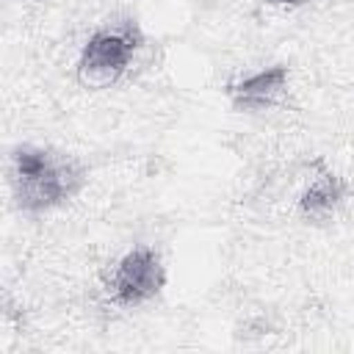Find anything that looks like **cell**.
Here are the masks:
<instances>
[{
	"mask_svg": "<svg viewBox=\"0 0 354 354\" xmlns=\"http://www.w3.org/2000/svg\"><path fill=\"white\" fill-rule=\"evenodd\" d=\"M8 160L11 196L25 216H41L66 205L88 180V171L77 158L50 147L17 144Z\"/></svg>",
	"mask_w": 354,
	"mask_h": 354,
	"instance_id": "1",
	"label": "cell"
},
{
	"mask_svg": "<svg viewBox=\"0 0 354 354\" xmlns=\"http://www.w3.org/2000/svg\"><path fill=\"white\" fill-rule=\"evenodd\" d=\"M290 72L285 64H271L263 66L252 75H243L238 80H230L224 86V94L238 111H263L271 108L285 91H288Z\"/></svg>",
	"mask_w": 354,
	"mask_h": 354,
	"instance_id": "4",
	"label": "cell"
},
{
	"mask_svg": "<svg viewBox=\"0 0 354 354\" xmlns=\"http://www.w3.org/2000/svg\"><path fill=\"white\" fill-rule=\"evenodd\" d=\"M163 288H166V266L152 246H136L124 252L105 282L111 301L119 307H141L152 301Z\"/></svg>",
	"mask_w": 354,
	"mask_h": 354,
	"instance_id": "3",
	"label": "cell"
},
{
	"mask_svg": "<svg viewBox=\"0 0 354 354\" xmlns=\"http://www.w3.org/2000/svg\"><path fill=\"white\" fill-rule=\"evenodd\" d=\"M141 47H144V33L136 19H113L108 25H100L86 39L77 55V66H75L77 80L94 91L116 86L127 75Z\"/></svg>",
	"mask_w": 354,
	"mask_h": 354,
	"instance_id": "2",
	"label": "cell"
},
{
	"mask_svg": "<svg viewBox=\"0 0 354 354\" xmlns=\"http://www.w3.org/2000/svg\"><path fill=\"white\" fill-rule=\"evenodd\" d=\"M263 3H268V6H301L307 0H263Z\"/></svg>",
	"mask_w": 354,
	"mask_h": 354,
	"instance_id": "6",
	"label": "cell"
},
{
	"mask_svg": "<svg viewBox=\"0 0 354 354\" xmlns=\"http://www.w3.org/2000/svg\"><path fill=\"white\" fill-rule=\"evenodd\" d=\"M343 199H346V183L337 174H332V171H321L301 191V196H299V213L307 221L318 224V221H326L329 216H335L337 207L343 205Z\"/></svg>",
	"mask_w": 354,
	"mask_h": 354,
	"instance_id": "5",
	"label": "cell"
}]
</instances>
